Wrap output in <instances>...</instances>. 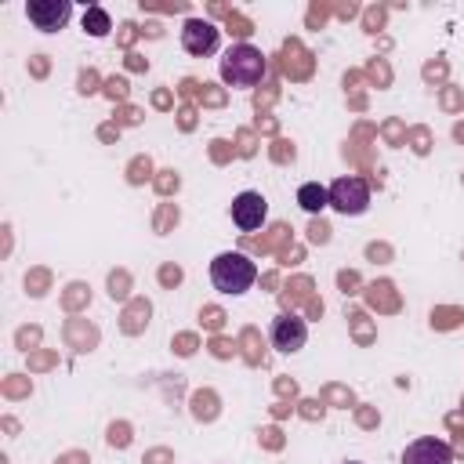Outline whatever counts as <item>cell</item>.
I'll return each mask as SVG.
<instances>
[{
	"label": "cell",
	"instance_id": "1",
	"mask_svg": "<svg viewBox=\"0 0 464 464\" xmlns=\"http://www.w3.org/2000/svg\"><path fill=\"white\" fill-rule=\"evenodd\" d=\"M265 54L254 47V44H232L228 51H225V58H221V65H218V72H221V80L228 83V87H239V91H250V87H257L261 80H265Z\"/></svg>",
	"mask_w": 464,
	"mask_h": 464
},
{
	"label": "cell",
	"instance_id": "2",
	"mask_svg": "<svg viewBox=\"0 0 464 464\" xmlns=\"http://www.w3.org/2000/svg\"><path fill=\"white\" fill-rule=\"evenodd\" d=\"M254 279H257V265L239 250H225L210 261V283H214V290H221L228 297L246 294L254 286Z\"/></svg>",
	"mask_w": 464,
	"mask_h": 464
},
{
	"label": "cell",
	"instance_id": "3",
	"mask_svg": "<svg viewBox=\"0 0 464 464\" xmlns=\"http://www.w3.org/2000/svg\"><path fill=\"white\" fill-rule=\"evenodd\" d=\"M330 207H334L337 214H348V218L362 214V210L370 207V185H366V178H355V174L337 178V181L330 185Z\"/></svg>",
	"mask_w": 464,
	"mask_h": 464
},
{
	"label": "cell",
	"instance_id": "4",
	"mask_svg": "<svg viewBox=\"0 0 464 464\" xmlns=\"http://www.w3.org/2000/svg\"><path fill=\"white\" fill-rule=\"evenodd\" d=\"M268 337H272V348H276V352L294 355V352H301L304 341H308V323H304L301 315H294V312H283V315L272 319Z\"/></svg>",
	"mask_w": 464,
	"mask_h": 464
},
{
	"label": "cell",
	"instance_id": "5",
	"mask_svg": "<svg viewBox=\"0 0 464 464\" xmlns=\"http://www.w3.org/2000/svg\"><path fill=\"white\" fill-rule=\"evenodd\" d=\"M218 44H221V29H218L214 22H207V18H188V22L181 25V47H185L192 58L214 54Z\"/></svg>",
	"mask_w": 464,
	"mask_h": 464
},
{
	"label": "cell",
	"instance_id": "6",
	"mask_svg": "<svg viewBox=\"0 0 464 464\" xmlns=\"http://www.w3.org/2000/svg\"><path fill=\"white\" fill-rule=\"evenodd\" d=\"M25 18L40 33H58L72 18V4L69 0H29L25 4Z\"/></svg>",
	"mask_w": 464,
	"mask_h": 464
},
{
	"label": "cell",
	"instance_id": "7",
	"mask_svg": "<svg viewBox=\"0 0 464 464\" xmlns=\"http://www.w3.org/2000/svg\"><path fill=\"white\" fill-rule=\"evenodd\" d=\"M232 221L239 232H257L265 221H268V199L261 192H239L232 199Z\"/></svg>",
	"mask_w": 464,
	"mask_h": 464
},
{
	"label": "cell",
	"instance_id": "8",
	"mask_svg": "<svg viewBox=\"0 0 464 464\" xmlns=\"http://www.w3.org/2000/svg\"><path fill=\"white\" fill-rule=\"evenodd\" d=\"M402 464H453V450H450V442L424 435L402 450Z\"/></svg>",
	"mask_w": 464,
	"mask_h": 464
},
{
	"label": "cell",
	"instance_id": "9",
	"mask_svg": "<svg viewBox=\"0 0 464 464\" xmlns=\"http://www.w3.org/2000/svg\"><path fill=\"white\" fill-rule=\"evenodd\" d=\"M297 203H301L304 214H319V210L330 207V188L319 185V181H304V185L297 188Z\"/></svg>",
	"mask_w": 464,
	"mask_h": 464
},
{
	"label": "cell",
	"instance_id": "10",
	"mask_svg": "<svg viewBox=\"0 0 464 464\" xmlns=\"http://www.w3.org/2000/svg\"><path fill=\"white\" fill-rule=\"evenodd\" d=\"M109 29H112L109 11L98 7V4H91V7L83 11V33H91V36H109Z\"/></svg>",
	"mask_w": 464,
	"mask_h": 464
},
{
	"label": "cell",
	"instance_id": "11",
	"mask_svg": "<svg viewBox=\"0 0 464 464\" xmlns=\"http://www.w3.org/2000/svg\"><path fill=\"white\" fill-rule=\"evenodd\" d=\"M348 464H359V460H348Z\"/></svg>",
	"mask_w": 464,
	"mask_h": 464
}]
</instances>
